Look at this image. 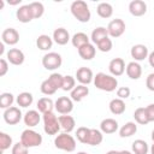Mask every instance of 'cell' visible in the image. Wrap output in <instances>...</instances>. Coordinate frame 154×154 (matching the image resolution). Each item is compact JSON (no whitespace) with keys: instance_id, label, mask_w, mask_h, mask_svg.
<instances>
[{"instance_id":"9a60e30c","label":"cell","mask_w":154,"mask_h":154,"mask_svg":"<svg viewBox=\"0 0 154 154\" xmlns=\"http://www.w3.org/2000/svg\"><path fill=\"white\" fill-rule=\"evenodd\" d=\"M129 12L135 17H141L147 12V4L142 0H132L129 4Z\"/></svg>"},{"instance_id":"52a82bcc","label":"cell","mask_w":154,"mask_h":154,"mask_svg":"<svg viewBox=\"0 0 154 154\" xmlns=\"http://www.w3.org/2000/svg\"><path fill=\"white\" fill-rule=\"evenodd\" d=\"M125 22L120 18H116L112 19L108 25H107V31H108V36L111 37H119L125 32Z\"/></svg>"},{"instance_id":"44dd1931","label":"cell","mask_w":154,"mask_h":154,"mask_svg":"<svg viewBox=\"0 0 154 154\" xmlns=\"http://www.w3.org/2000/svg\"><path fill=\"white\" fill-rule=\"evenodd\" d=\"M16 17H17V19H18L20 23H29V22H31V20L34 19L29 5H23V6H20V7L16 11Z\"/></svg>"},{"instance_id":"ac0fdd59","label":"cell","mask_w":154,"mask_h":154,"mask_svg":"<svg viewBox=\"0 0 154 154\" xmlns=\"http://www.w3.org/2000/svg\"><path fill=\"white\" fill-rule=\"evenodd\" d=\"M23 120H24V124L26 126L34 128V126L38 125V123L41 120V116L36 109H30L23 116Z\"/></svg>"},{"instance_id":"60d3db41","label":"cell","mask_w":154,"mask_h":154,"mask_svg":"<svg viewBox=\"0 0 154 154\" xmlns=\"http://www.w3.org/2000/svg\"><path fill=\"white\" fill-rule=\"evenodd\" d=\"M48 79H49V82L57 88V90H58V89H61V87H63V81H64V76H63V75H60V73H58V72H53V73L48 77Z\"/></svg>"},{"instance_id":"ba28073f","label":"cell","mask_w":154,"mask_h":154,"mask_svg":"<svg viewBox=\"0 0 154 154\" xmlns=\"http://www.w3.org/2000/svg\"><path fill=\"white\" fill-rule=\"evenodd\" d=\"M54 108L60 114H69L73 109V102L71 97L67 96H60L54 102Z\"/></svg>"},{"instance_id":"484cf974","label":"cell","mask_w":154,"mask_h":154,"mask_svg":"<svg viewBox=\"0 0 154 154\" xmlns=\"http://www.w3.org/2000/svg\"><path fill=\"white\" fill-rule=\"evenodd\" d=\"M137 131V125L136 123L134 122H128L125 123L120 129H119V136L122 138H125V137H131L132 135H135Z\"/></svg>"},{"instance_id":"c3c4849f","label":"cell","mask_w":154,"mask_h":154,"mask_svg":"<svg viewBox=\"0 0 154 154\" xmlns=\"http://www.w3.org/2000/svg\"><path fill=\"white\" fill-rule=\"evenodd\" d=\"M147 59H148L149 65H150L152 67H154V51L149 53V55H148V58H147Z\"/></svg>"},{"instance_id":"7402d4cb","label":"cell","mask_w":154,"mask_h":154,"mask_svg":"<svg viewBox=\"0 0 154 154\" xmlns=\"http://www.w3.org/2000/svg\"><path fill=\"white\" fill-rule=\"evenodd\" d=\"M78 54L83 60H91L96 54V48L93 43L89 42V43L82 46L81 48H78Z\"/></svg>"},{"instance_id":"f546056e","label":"cell","mask_w":154,"mask_h":154,"mask_svg":"<svg viewBox=\"0 0 154 154\" xmlns=\"http://www.w3.org/2000/svg\"><path fill=\"white\" fill-rule=\"evenodd\" d=\"M102 141H103V135H102L101 130L90 129V134H89L87 144H89V146H99V144H101Z\"/></svg>"},{"instance_id":"f907efd6","label":"cell","mask_w":154,"mask_h":154,"mask_svg":"<svg viewBox=\"0 0 154 154\" xmlns=\"http://www.w3.org/2000/svg\"><path fill=\"white\" fill-rule=\"evenodd\" d=\"M118 154H132V153L129 150H120V152H118Z\"/></svg>"},{"instance_id":"f6af8a7d","label":"cell","mask_w":154,"mask_h":154,"mask_svg":"<svg viewBox=\"0 0 154 154\" xmlns=\"http://www.w3.org/2000/svg\"><path fill=\"white\" fill-rule=\"evenodd\" d=\"M146 113H147V118L148 122H154V103H150L146 107Z\"/></svg>"},{"instance_id":"681fc988","label":"cell","mask_w":154,"mask_h":154,"mask_svg":"<svg viewBox=\"0 0 154 154\" xmlns=\"http://www.w3.org/2000/svg\"><path fill=\"white\" fill-rule=\"evenodd\" d=\"M4 45H5L4 42H1V43H0V55H2V54H4Z\"/></svg>"},{"instance_id":"cb8c5ba5","label":"cell","mask_w":154,"mask_h":154,"mask_svg":"<svg viewBox=\"0 0 154 154\" xmlns=\"http://www.w3.org/2000/svg\"><path fill=\"white\" fill-rule=\"evenodd\" d=\"M109 111L116 114V116H119V114H123L125 112V108H126V105L124 102V100L119 99V97H116V99H112L109 101Z\"/></svg>"},{"instance_id":"2e32d148","label":"cell","mask_w":154,"mask_h":154,"mask_svg":"<svg viewBox=\"0 0 154 154\" xmlns=\"http://www.w3.org/2000/svg\"><path fill=\"white\" fill-rule=\"evenodd\" d=\"M88 94H89V88L84 84H78L70 91V96H71L72 101H76V102L82 101L84 97L88 96Z\"/></svg>"},{"instance_id":"83f0119b","label":"cell","mask_w":154,"mask_h":154,"mask_svg":"<svg viewBox=\"0 0 154 154\" xmlns=\"http://www.w3.org/2000/svg\"><path fill=\"white\" fill-rule=\"evenodd\" d=\"M36 46L41 51H49L53 46V38L49 37L48 35L42 34L36 38Z\"/></svg>"},{"instance_id":"836d02e7","label":"cell","mask_w":154,"mask_h":154,"mask_svg":"<svg viewBox=\"0 0 154 154\" xmlns=\"http://www.w3.org/2000/svg\"><path fill=\"white\" fill-rule=\"evenodd\" d=\"M29 7H30V11H31V14H32V18L36 19V18H41L45 13V6L42 2H38V1H34V2H30L29 4Z\"/></svg>"},{"instance_id":"e575fe53","label":"cell","mask_w":154,"mask_h":154,"mask_svg":"<svg viewBox=\"0 0 154 154\" xmlns=\"http://www.w3.org/2000/svg\"><path fill=\"white\" fill-rule=\"evenodd\" d=\"M134 118L136 120L137 124H141V125H147L149 122H148V118H147V113H146V107H138L135 109L134 112Z\"/></svg>"},{"instance_id":"816d5d0a","label":"cell","mask_w":154,"mask_h":154,"mask_svg":"<svg viewBox=\"0 0 154 154\" xmlns=\"http://www.w3.org/2000/svg\"><path fill=\"white\" fill-rule=\"evenodd\" d=\"M106 154H118V150H108Z\"/></svg>"},{"instance_id":"3957f363","label":"cell","mask_w":154,"mask_h":154,"mask_svg":"<svg viewBox=\"0 0 154 154\" xmlns=\"http://www.w3.org/2000/svg\"><path fill=\"white\" fill-rule=\"evenodd\" d=\"M54 146L55 148L65 152H73L76 149V140L67 132H61L57 135L54 138Z\"/></svg>"},{"instance_id":"f35d334b","label":"cell","mask_w":154,"mask_h":154,"mask_svg":"<svg viewBox=\"0 0 154 154\" xmlns=\"http://www.w3.org/2000/svg\"><path fill=\"white\" fill-rule=\"evenodd\" d=\"M12 146V137L6 132H0V149L1 152L8 149Z\"/></svg>"},{"instance_id":"4316f807","label":"cell","mask_w":154,"mask_h":154,"mask_svg":"<svg viewBox=\"0 0 154 154\" xmlns=\"http://www.w3.org/2000/svg\"><path fill=\"white\" fill-rule=\"evenodd\" d=\"M106 37H108V31H107V28H105V26H97V28H95L91 31V35H90V40L95 45H97L100 41H102Z\"/></svg>"},{"instance_id":"8d00e7d4","label":"cell","mask_w":154,"mask_h":154,"mask_svg":"<svg viewBox=\"0 0 154 154\" xmlns=\"http://www.w3.org/2000/svg\"><path fill=\"white\" fill-rule=\"evenodd\" d=\"M89 134H90V129H89V128L81 126V128H78V129H77V131H76V137H77V140H78L81 143L87 144V141H88Z\"/></svg>"},{"instance_id":"603a6c76","label":"cell","mask_w":154,"mask_h":154,"mask_svg":"<svg viewBox=\"0 0 154 154\" xmlns=\"http://www.w3.org/2000/svg\"><path fill=\"white\" fill-rule=\"evenodd\" d=\"M125 71H126L128 77L131 79H138L142 75V67L137 61H130L126 65Z\"/></svg>"},{"instance_id":"ffe728a7","label":"cell","mask_w":154,"mask_h":154,"mask_svg":"<svg viewBox=\"0 0 154 154\" xmlns=\"http://www.w3.org/2000/svg\"><path fill=\"white\" fill-rule=\"evenodd\" d=\"M100 130L103 134H114L118 130V122L113 118H106L100 123Z\"/></svg>"},{"instance_id":"4dcf8cb0","label":"cell","mask_w":154,"mask_h":154,"mask_svg":"<svg viewBox=\"0 0 154 154\" xmlns=\"http://www.w3.org/2000/svg\"><path fill=\"white\" fill-rule=\"evenodd\" d=\"M96 12L101 18H109L113 14V7L108 2H100L96 7Z\"/></svg>"},{"instance_id":"1f68e13d","label":"cell","mask_w":154,"mask_h":154,"mask_svg":"<svg viewBox=\"0 0 154 154\" xmlns=\"http://www.w3.org/2000/svg\"><path fill=\"white\" fill-rule=\"evenodd\" d=\"M71 42H72V46L78 49V48H81L82 46L89 43V37H88V35L84 34V32H76V34L71 37Z\"/></svg>"},{"instance_id":"6da1fadb","label":"cell","mask_w":154,"mask_h":154,"mask_svg":"<svg viewBox=\"0 0 154 154\" xmlns=\"http://www.w3.org/2000/svg\"><path fill=\"white\" fill-rule=\"evenodd\" d=\"M94 85L100 89V90H103V91H107V93H111V91H114L118 87V81L114 76L112 75H107L105 72H99L94 76Z\"/></svg>"},{"instance_id":"7dc6e473","label":"cell","mask_w":154,"mask_h":154,"mask_svg":"<svg viewBox=\"0 0 154 154\" xmlns=\"http://www.w3.org/2000/svg\"><path fill=\"white\" fill-rule=\"evenodd\" d=\"M146 85H147V88H148L150 91H154V72H153V73H149V75L147 76Z\"/></svg>"},{"instance_id":"4fadbf2b","label":"cell","mask_w":154,"mask_h":154,"mask_svg":"<svg viewBox=\"0 0 154 154\" xmlns=\"http://www.w3.org/2000/svg\"><path fill=\"white\" fill-rule=\"evenodd\" d=\"M130 54H131V58L135 59V61H142V60H144L146 58H148L149 52H148L147 46L138 43V45H135V46L131 47Z\"/></svg>"},{"instance_id":"11a10c76","label":"cell","mask_w":154,"mask_h":154,"mask_svg":"<svg viewBox=\"0 0 154 154\" xmlns=\"http://www.w3.org/2000/svg\"><path fill=\"white\" fill-rule=\"evenodd\" d=\"M76 154H88V153H85V152H78V153H76Z\"/></svg>"},{"instance_id":"5b68a950","label":"cell","mask_w":154,"mask_h":154,"mask_svg":"<svg viewBox=\"0 0 154 154\" xmlns=\"http://www.w3.org/2000/svg\"><path fill=\"white\" fill-rule=\"evenodd\" d=\"M20 142L26 147V148H32V147H38L42 143V136L31 130V129H26L22 132L20 135Z\"/></svg>"},{"instance_id":"7a4b0ae2","label":"cell","mask_w":154,"mask_h":154,"mask_svg":"<svg viewBox=\"0 0 154 154\" xmlns=\"http://www.w3.org/2000/svg\"><path fill=\"white\" fill-rule=\"evenodd\" d=\"M70 11L72 13V16L81 23H87L90 20L91 13L89 10V6L85 1L83 0H76L71 4L70 6Z\"/></svg>"},{"instance_id":"d4e9b609","label":"cell","mask_w":154,"mask_h":154,"mask_svg":"<svg viewBox=\"0 0 154 154\" xmlns=\"http://www.w3.org/2000/svg\"><path fill=\"white\" fill-rule=\"evenodd\" d=\"M53 108H54V102L51 97H41L37 101V109L42 114L48 113V112H53Z\"/></svg>"},{"instance_id":"ab89813d","label":"cell","mask_w":154,"mask_h":154,"mask_svg":"<svg viewBox=\"0 0 154 154\" xmlns=\"http://www.w3.org/2000/svg\"><path fill=\"white\" fill-rule=\"evenodd\" d=\"M76 87V78L67 75V76H64V81H63V87L61 89L64 91H71L73 88Z\"/></svg>"},{"instance_id":"5bb4252c","label":"cell","mask_w":154,"mask_h":154,"mask_svg":"<svg viewBox=\"0 0 154 154\" xmlns=\"http://www.w3.org/2000/svg\"><path fill=\"white\" fill-rule=\"evenodd\" d=\"M6 57H7V60L12 65H16V66L22 65L24 63V59H25L24 53L18 48H10L6 53Z\"/></svg>"},{"instance_id":"bcb514c9","label":"cell","mask_w":154,"mask_h":154,"mask_svg":"<svg viewBox=\"0 0 154 154\" xmlns=\"http://www.w3.org/2000/svg\"><path fill=\"white\" fill-rule=\"evenodd\" d=\"M8 71V64H7V60L6 59H0V76H5Z\"/></svg>"},{"instance_id":"d6a6232c","label":"cell","mask_w":154,"mask_h":154,"mask_svg":"<svg viewBox=\"0 0 154 154\" xmlns=\"http://www.w3.org/2000/svg\"><path fill=\"white\" fill-rule=\"evenodd\" d=\"M148 143L143 140H135L132 142V153L134 154H148Z\"/></svg>"},{"instance_id":"277c9868","label":"cell","mask_w":154,"mask_h":154,"mask_svg":"<svg viewBox=\"0 0 154 154\" xmlns=\"http://www.w3.org/2000/svg\"><path fill=\"white\" fill-rule=\"evenodd\" d=\"M60 129L59 119L53 112L43 114V130L47 135H57Z\"/></svg>"},{"instance_id":"ee69618b","label":"cell","mask_w":154,"mask_h":154,"mask_svg":"<svg viewBox=\"0 0 154 154\" xmlns=\"http://www.w3.org/2000/svg\"><path fill=\"white\" fill-rule=\"evenodd\" d=\"M130 93H131L130 88H128V87H120V88L117 89V96L119 99H122V100L128 99L130 96Z\"/></svg>"},{"instance_id":"7c38bea8","label":"cell","mask_w":154,"mask_h":154,"mask_svg":"<svg viewBox=\"0 0 154 154\" xmlns=\"http://www.w3.org/2000/svg\"><path fill=\"white\" fill-rule=\"evenodd\" d=\"M1 40L5 45L14 46L19 41V32L14 28H7L1 34Z\"/></svg>"},{"instance_id":"d6986e66","label":"cell","mask_w":154,"mask_h":154,"mask_svg":"<svg viewBox=\"0 0 154 154\" xmlns=\"http://www.w3.org/2000/svg\"><path fill=\"white\" fill-rule=\"evenodd\" d=\"M58 119H59V123H60V128L67 134H70L76 126V122H75V118L72 116L63 114V116H59Z\"/></svg>"},{"instance_id":"d590c367","label":"cell","mask_w":154,"mask_h":154,"mask_svg":"<svg viewBox=\"0 0 154 154\" xmlns=\"http://www.w3.org/2000/svg\"><path fill=\"white\" fill-rule=\"evenodd\" d=\"M14 101V96L11 93H2L0 95V107L4 109H7L12 106Z\"/></svg>"},{"instance_id":"e0dca14e","label":"cell","mask_w":154,"mask_h":154,"mask_svg":"<svg viewBox=\"0 0 154 154\" xmlns=\"http://www.w3.org/2000/svg\"><path fill=\"white\" fill-rule=\"evenodd\" d=\"M53 41L55 42V43H58V45H60V46H64V45H66L70 40H71V37H70V34H69V31L65 29V28H58V29H55L54 31H53Z\"/></svg>"},{"instance_id":"74e56055","label":"cell","mask_w":154,"mask_h":154,"mask_svg":"<svg viewBox=\"0 0 154 154\" xmlns=\"http://www.w3.org/2000/svg\"><path fill=\"white\" fill-rule=\"evenodd\" d=\"M40 89H41V93L42 94H45V95H53L55 91H57V88L49 82V79L47 78V79H45L42 83H41V87H40Z\"/></svg>"},{"instance_id":"9c48e42d","label":"cell","mask_w":154,"mask_h":154,"mask_svg":"<svg viewBox=\"0 0 154 154\" xmlns=\"http://www.w3.org/2000/svg\"><path fill=\"white\" fill-rule=\"evenodd\" d=\"M2 117H4V120L8 125H16V124H18L20 122V119H22L23 116H22V112H20V109L18 107L11 106L10 108H7V109L4 111Z\"/></svg>"},{"instance_id":"f5cc1de1","label":"cell","mask_w":154,"mask_h":154,"mask_svg":"<svg viewBox=\"0 0 154 154\" xmlns=\"http://www.w3.org/2000/svg\"><path fill=\"white\" fill-rule=\"evenodd\" d=\"M150 153L154 154V142H153V144H152V147H150Z\"/></svg>"},{"instance_id":"7bdbcfd3","label":"cell","mask_w":154,"mask_h":154,"mask_svg":"<svg viewBox=\"0 0 154 154\" xmlns=\"http://www.w3.org/2000/svg\"><path fill=\"white\" fill-rule=\"evenodd\" d=\"M12 154H28V148L22 142H17L12 146Z\"/></svg>"},{"instance_id":"db71d44e","label":"cell","mask_w":154,"mask_h":154,"mask_svg":"<svg viewBox=\"0 0 154 154\" xmlns=\"http://www.w3.org/2000/svg\"><path fill=\"white\" fill-rule=\"evenodd\" d=\"M152 140H153V142H154V130L152 131Z\"/></svg>"},{"instance_id":"30bf717a","label":"cell","mask_w":154,"mask_h":154,"mask_svg":"<svg viewBox=\"0 0 154 154\" xmlns=\"http://www.w3.org/2000/svg\"><path fill=\"white\" fill-rule=\"evenodd\" d=\"M125 61L122 59V58H114L109 61L108 64V70L111 72L112 76L114 77H118V76H122L124 72H125Z\"/></svg>"},{"instance_id":"8992f818","label":"cell","mask_w":154,"mask_h":154,"mask_svg":"<svg viewBox=\"0 0 154 154\" xmlns=\"http://www.w3.org/2000/svg\"><path fill=\"white\" fill-rule=\"evenodd\" d=\"M63 64V59H61V55L59 53H55V52H49L47 54L43 55L42 58V65L46 70H49V71H54L57 69H59Z\"/></svg>"},{"instance_id":"8fae6325","label":"cell","mask_w":154,"mask_h":154,"mask_svg":"<svg viewBox=\"0 0 154 154\" xmlns=\"http://www.w3.org/2000/svg\"><path fill=\"white\" fill-rule=\"evenodd\" d=\"M76 79H77L81 84L88 85V84H90V83L94 81L93 71H91L89 67L82 66V67H79V69L76 71Z\"/></svg>"},{"instance_id":"f1b7e54d","label":"cell","mask_w":154,"mask_h":154,"mask_svg":"<svg viewBox=\"0 0 154 154\" xmlns=\"http://www.w3.org/2000/svg\"><path fill=\"white\" fill-rule=\"evenodd\" d=\"M16 101H17V105H18V106H20V107H23V108H26V107H29V106L32 103L34 96H32L31 93L23 91V93L18 94Z\"/></svg>"},{"instance_id":"b9f144b4","label":"cell","mask_w":154,"mask_h":154,"mask_svg":"<svg viewBox=\"0 0 154 154\" xmlns=\"http://www.w3.org/2000/svg\"><path fill=\"white\" fill-rule=\"evenodd\" d=\"M96 46H97V49H99V51L106 53V52H109V51L112 49L113 43H112V40H111L109 37H106V38H103L102 41H100Z\"/></svg>"}]
</instances>
